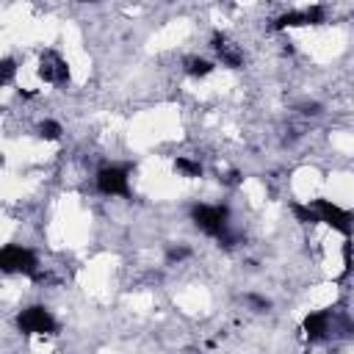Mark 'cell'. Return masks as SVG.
Here are the masks:
<instances>
[{
	"mask_svg": "<svg viewBox=\"0 0 354 354\" xmlns=\"http://www.w3.org/2000/svg\"><path fill=\"white\" fill-rule=\"evenodd\" d=\"M191 221L210 238H218L230 230V207L227 205H194Z\"/></svg>",
	"mask_w": 354,
	"mask_h": 354,
	"instance_id": "cell-1",
	"label": "cell"
},
{
	"mask_svg": "<svg viewBox=\"0 0 354 354\" xmlns=\"http://www.w3.org/2000/svg\"><path fill=\"white\" fill-rule=\"evenodd\" d=\"M0 271L6 274H25V277H39V260L30 249L8 243L0 249Z\"/></svg>",
	"mask_w": 354,
	"mask_h": 354,
	"instance_id": "cell-2",
	"label": "cell"
},
{
	"mask_svg": "<svg viewBox=\"0 0 354 354\" xmlns=\"http://www.w3.org/2000/svg\"><path fill=\"white\" fill-rule=\"evenodd\" d=\"M17 329L22 335H55L58 332V321L53 318V313L47 307L33 304V307H25L17 315Z\"/></svg>",
	"mask_w": 354,
	"mask_h": 354,
	"instance_id": "cell-3",
	"label": "cell"
},
{
	"mask_svg": "<svg viewBox=\"0 0 354 354\" xmlns=\"http://www.w3.org/2000/svg\"><path fill=\"white\" fill-rule=\"evenodd\" d=\"M310 205H313L318 221H324L326 227L337 230V232L346 235V238L351 235V213H348V210H343L340 205H335V202H329V199H313Z\"/></svg>",
	"mask_w": 354,
	"mask_h": 354,
	"instance_id": "cell-4",
	"label": "cell"
},
{
	"mask_svg": "<svg viewBox=\"0 0 354 354\" xmlns=\"http://www.w3.org/2000/svg\"><path fill=\"white\" fill-rule=\"evenodd\" d=\"M326 22V11L321 6H310V8H299V11H285L274 19V30H288V28H310V25H324Z\"/></svg>",
	"mask_w": 354,
	"mask_h": 354,
	"instance_id": "cell-5",
	"label": "cell"
},
{
	"mask_svg": "<svg viewBox=\"0 0 354 354\" xmlns=\"http://www.w3.org/2000/svg\"><path fill=\"white\" fill-rule=\"evenodd\" d=\"M97 191L105 196H127L130 194V177L124 166H105L97 171Z\"/></svg>",
	"mask_w": 354,
	"mask_h": 354,
	"instance_id": "cell-6",
	"label": "cell"
},
{
	"mask_svg": "<svg viewBox=\"0 0 354 354\" xmlns=\"http://www.w3.org/2000/svg\"><path fill=\"white\" fill-rule=\"evenodd\" d=\"M36 75H39L44 83H66V80H69V66H66V61H64L55 50H44V53L39 55Z\"/></svg>",
	"mask_w": 354,
	"mask_h": 354,
	"instance_id": "cell-7",
	"label": "cell"
},
{
	"mask_svg": "<svg viewBox=\"0 0 354 354\" xmlns=\"http://www.w3.org/2000/svg\"><path fill=\"white\" fill-rule=\"evenodd\" d=\"M210 47H213V53L218 55V61H221L224 66L238 69V66L243 64V53H241V50H238V44H232V41H230L224 33H213Z\"/></svg>",
	"mask_w": 354,
	"mask_h": 354,
	"instance_id": "cell-8",
	"label": "cell"
},
{
	"mask_svg": "<svg viewBox=\"0 0 354 354\" xmlns=\"http://www.w3.org/2000/svg\"><path fill=\"white\" fill-rule=\"evenodd\" d=\"M301 332H304L310 340H324L326 332H329V313H326V310H315V313L304 315Z\"/></svg>",
	"mask_w": 354,
	"mask_h": 354,
	"instance_id": "cell-9",
	"label": "cell"
},
{
	"mask_svg": "<svg viewBox=\"0 0 354 354\" xmlns=\"http://www.w3.org/2000/svg\"><path fill=\"white\" fill-rule=\"evenodd\" d=\"M183 69H185V75H191V77H207L216 66H213V61H207V58L188 55V58L183 61Z\"/></svg>",
	"mask_w": 354,
	"mask_h": 354,
	"instance_id": "cell-10",
	"label": "cell"
},
{
	"mask_svg": "<svg viewBox=\"0 0 354 354\" xmlns=\"http://www.w3.org/2000/svg\"><path fill=\"white\" fill-rule=\"evenodd\" d=\"M290 213L296 216V221L299 224H318V216H315V210H313V205H301V202H290Z\"/></svg>",
	"mask_w": 354,
	"mask_h": 354,
	"instance_id": "cell-11",
	"label": "cell"
},
{
	"mask_svg": "<svg viewBox=\"0 0 354 354\" xmlns=\"http://www.w3.org/2000/svg\"><path fill=\"white\" fill-rule=\"evenodd\" d=\"M174 171H180L183 177H202L199 160H191V158H174Z\"/></svg>",
	"mask_w": 354,
	"mask_h": 354,
	"instance_id": "cell-12",
	"label": "cell"
},
{
	"mask_svg": "<svg viewBox=\"0 0 354 354\" xmlns=\"http://www.w3.org/2000/svg\"><path fill=\"white\" fill-rule=\"evenodd\" d=\"M61 133H64V127H61L55 119H44V122L39 124V138H44V141H58Z\"/></svg>",
	"mask_w": 354,
	"mask_h": 354,
	"instance_id": "cell-13",
	"label": "cell"
},
{
	"mask_svg": "<svg viewBox=\"0 0 354 354\" xmlns=\"http://www.w3.org/2000/svg\"><path fill=\"white\" fill-rule=\"evenodd\" d=\"M17 75V61L14 58H0V86L11 83Z\"/></svg>",
	"mask_w": 354,
	"mask_h": 354,
	"instance_id": "cell-14",
	"label": "cell"
},
{
	"mask_svg": "<svg viewBox=\"0 0 354 354\" xmlns=\"http://www.w3.org/2000/svg\"><path fill=\"white\" fill-rule=\"evenodd\" d=\"M185 257H191V249H188V246H171V249L166 252V260H169V263H180V260H185Z\"/></svg>",
	"mask_w": 354,
	"mask_h": 354,
	"instance_id": "cell-15",
	"label": "cell"
},
{
	"mask_svg": "<svg viewBox=\"0 0 354 354\" xmlns=\"http://www.w3.org/2000/svg\"><path fill=\"white\" fill-rule=\"evenodd\" d=\"M246 301H249V304H252L257 313H263V310H268V307H271V301H268V299H263V296H254V293H249V296H246Z\"/></svg>",
	"mask_w": 354,
	"mask_h": 354,
	"instance_id": "cell-16",
	"label": "cell"
},
{
	"mask_svg": "<svg viewBox=\"0 0 354 354\" xmlns=\"http://www.w3.org/2000/svg\"><path fill=\"white\" fill-rule=\"evenodd\" d=\"M343 266H346V271L351 268V241L346 238V243H343Z\"/></svg>",
	"mask_w": 354,
	"mask_h": 354,
	"instance_id": "cell-17",
	"label": "cell"
},
{
	"mask_svg": "<svg viewBox=\"0 0 354 354\" xmlns=\"http://www.w3.org/2000/svg\"><path fill=\"white\" fill-rule=\"evenodd\" d=\"M221 183H224V185H238V183H241V174H238V171H230V174L221 177Z\"/></svg>",
	"mask_w": 354,
	"mask_h": 354,
	"instance_id": "cell-18",
	"label": "cell"
},
{
	"mask_svg": "<svg viewBox=\"0 0 354 354\" xmlns=\"http://www.w3.org/2000/svg\"><path fill=\"white\" fill-rule=\"evenodd\" d=\"M80 3H100V0H80Z\"/></svg>",
	"mask_w": 354,
	"mask_h": 354,
	"instance_id": "cell-19",
	"label": "cell"
}]
</instances>
